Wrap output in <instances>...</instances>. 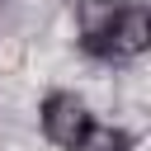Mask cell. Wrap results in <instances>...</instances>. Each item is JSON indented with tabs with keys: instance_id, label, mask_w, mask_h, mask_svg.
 <instances>
[{
	"instance_id": "277c9868",
	"label": "cell",
	"mask_w": 151,
	"mask_h": 151,
	"mask_svg": "<svg viewBox=\"0 0 151 151\" xmlns=\"http://www.w3.org/2000/svg\"><path fill=\"white\" fill-rule=\"evenodd\" d=\"M76 151H132V132L127 127H113V123H90V132H85V142L76 146Z\"/></svg>"
},
{
	"instance_id": "7a4b0ae2",
	"label": "cell",
	"mask_w": 151,
	"mask_h": 151,
	"mask_svg": "<svg viewBox=\"0 0 151 151\" xmlns=\"http://www.w3.org/2000/svg\"><path fill=\"white\" fill-rule=\"evenodd\" d=\"M146 42H151V14H146V5L123 0L113 28H109V38H104L99 61H137V57L146 52Z\"/></svg>"
},
{
	"instance_id": "6da1fadb",
	"label": "cell",
	"mask_w": 151,
	"mask_h": 151,
	"mask_svg": "<svg viewBox=\"0 0 151 151\" xmlns=\"http://www.w3.org/2000/svg\"><path fill=\"white\" fill-rule=\"evenodd\" d=\"M38 123H42V137H47L52 146L76 151V146L85 142V132H90L94 113H90V104H85L76 90H52V94H42Z\"/></svg>"
},
{
	"instance_id": "3957f363",
	"label": "cell",
	"mask_w": 151,
	"mask_h": 151,
	"mask_svg": "<svg viewBox=\"0 0 151 151\" xmlns=\"http://www.w3.org/2000/svg\"><path fill=\"white\" fill-rule=\"evenodd\" d=\"M118 9H123V0H80V5H76V33H80V47H85L94 61H99V52H104V38H109Z\"/></svg>"
}]
</instances>
